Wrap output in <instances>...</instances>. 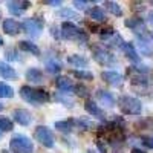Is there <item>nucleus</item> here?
Returning <instances> with one entry per match:
<instances>
[{"label": "nucleus", "mask_w": 153, "mask_h": 153, "mask_svg": "<svg viewBox=\"0 0 153 153\" xmlns=\"http://www.w3.org/2000/svg\"><path fill=\"white\" fill-rule=\"evenodd\" d=\"M20 97L29 104L34 106H40V104H46L49 103V94L45 91V89L40 87H32V86H22L20 87Z\"/></svg>", "instance_id": "obj_1"}, {"label": "nucleus", "mask_w": 153, "mask_h": 153, "mask_svg": "<svg viewBox=\"0 0 153 153\" xmlns=\"http://www.w3.org/2000/svg\"><path fill=\"white\" fill-rule=\"evenodd\" d=\"M60 29H61V38H65V40L78 42L81 45L87 43V38H89L87 34L81 28L76 26L75 23H72V22H63Z\"/></svg>", "instance_id": "obj_2"}, {"label": "nucleus", "mask_w": 153, "mask_h": 153, "mask_svg": "<svg viewBox=\"0 0 153 153\" xmlns=\"http://www.w3.org/2000/svg\"><path fill=\"white\" fill-rule=\"evenodd\" d=\"M118 107L124 115H133V117H138L143 112V103L135 97L130 95H121L118 98Z\"/></svg>", "instance_id": "obj_3"}, {"label": "nucleus", "mask_w": 153, "mask_h": 153, "mask_svg": "<svg viewBox=\"0 0 153 153\" xmlns=\"http://www.w3.org/2000/svg\"><path fill=\"white\" fill-rule=\"evenodd\" d=\"M9 150L12 153H32L34 152V143L26 135L16 133L9 139Z\"/></svg>", "instance_id": "obj_4"}, {"label": "nucleus", "mask_w": 153, "mask_h": 153, "mask_svg": "<svg viewBox=\"0 0 153 153\" xmlns=\"http://www.w3.org/2000/svg\"><path fill=\"white\" fill-rule=\"evenodd\" d=\"M43 26H45V20L40 17H29L25 19L22 22V29L31 38H38L43 32Z\"/></svg>", "instance_id": "obj_5"}, {"label": "nucleus", "mask_w": 153, "mask_h": 153, "mask_svg": "<svg viewBox=\"0 0 153 153\" xmlns=\"http://www.w3.org/2000/svg\"><path fill=\"white\" fill-rule=\"evenodd\" d=\"M34 138L46 149H54L55 146V136L52 130L46 126H37V129L34 130Z\"/></svg>", "instance_id": "obj_6"}, {"label": "nucleus", "mask_w": 153, "mask_h": 153, "mask_svg": "<svg viewBox=\"0 0 153 153\" xmlns=\"http://www.w3.org/2000/svg\"><path fill=\"white\" fill-rule=\"evenodd\" d=\"M92 57L97 63H100L101 66H115L118 63L117 57L112 55L109 51H106L104 48H100V46L92 48Z\"/></svg>", "instance_id": "obj_7"}, {"label": "nucleus", "mask_w": 153, "mask_h": 153, "mask_svg": "<svg viewBox=\"0 0 153 153\" xmlns=\"http://www.w3.org/2000/svg\"><path fill=\"white\" fill-rule=\"evenodd\" d=\"M136 45H138V49L139 52L146 57H152L153 55V40L149 35V31L143 35H138V40H136Z\"/></svg>", "instance_id": "obj_8"}, {"label": "nucleus", "mask_w": 153, "mask_h": 153, "mask_svg": "<svg viewBox=\"0 0 153 153\" xmlns=\"http://www.w3.org/2000/svg\"><path fill=\"white\" fill-rule=\"evenodd\" d=\"M124 26L129 28L130 31H133L136 35H143L147 32L146 28V22L141 17H132V19H126L124 20Z\"/></svg>", "instance_id": "obj_9"}, {"label": "nucleus", "mask_w": 153, "mask_h": 153, "mask_svg": "<svg viewBox=\"0 0 153 153\" xmlns=\"http://www.w3.org/2000/svg\"><path fill=\"white\" fill-rule=\"evenodd\" d=\"M29 6L31 2H26V0H9V2H6V8L11 16H22Z\"/></svg>", "instance_id": "obj_10"}, {"label": "nucleus", "mask_w": 153, "mask_h": 153, "mask_svg": "<svg viewBox=\"0 0 153 153\" xmlns=\"http://www.w3.org/2000/svg\"><path fill=\"white\" fill-rule=\"evenodd\" d=\"M101 78H103L107 84L113 86V87H120L124 83L123 75L117 71H103L101 72Z\"/></svg>", "instance_id": "obj_11"}, {"label": "nucleus", "mask_w": 153, "mask_h": 153, "mask_svg": "<svg viewBox=\"0 0 153 153\" xmlns=\"http://www.w3.org/2000/svg\"><path fill=\"white\" fill-rule=\"evenodd\" d=\"M12 118H14V121L17 123V124H20V126H23V127H28V126H31V123H32V115H31V112H28L26 109H16L14 112H12Z\"/></svg>", "instance_id": "obj_12"}, {"label": "nucleus", "mask_w": 153, "mask_h": 153, "mask_svg": "<svg viewBox=\"0 0 153 153\" xmlns=\"http://www.w3.org/2000/svg\"><path fill=\"white\" fill-rule=\"evenodd\" d=\"M95 97H97V100L100 101V103L104 104L106 107H113L115 104H117V100H115L113 94L109 92V91H104V89H97Z\"/></svg>", "instance_id": "obj_13"}, {"label": "nucleus", "mask_w": 153, "mask_h": 153, "mask_svg": "<svg viewBox=\"0 0 153 153\" xmlns=\"http://www.w3.org/2000/svg\"><path fill=\"white\" fill-rule=\"evenodd\" d=\"M123 52L126 54V57L129 58V61H132L133 65H139L141 63V57H139V52L136 51L135 45L132 42H126L124 48H123Z\"/></svg>", "instance_id": "obj_14"}, {"label": "nucleus", "mask_w": 153, "mask_h": 153, "mask_svg": "<svg viewBox=\"0 0 153 153\" xmlns=\"http://www.w3.org/2000/svg\"><path fill=\"white\" fill-rule=\"evenodd\" d=\"M55 84H57V89L60 92H65V94H69V95L74 94L75 89H76V84H74V81L69 80L68 76H58Z\"/></svg>", "instance_id": "obj_15"}, {"label": "nucleus", "mask_w": 153, "mask_h": 153, "mask_svg": "<svg viewBox=\"0 0 153 153\" xmlns=\"http://www.w3.org/2000/svg\"><path fill=\"white\" fill-rule=\"evenodd\" d=\"M3 32L8 35H17L22 29V23H19L16 19H5L2 23Z\"/></svg>", "instance_id": "obj_16"}, {"label": "nucleus", "mask_w": 153, "mask_h": 153, "mask_svg": "<svg viewBox=\"0 0 153 153\" xmlns=\"http://www.w3.org/2000/svg\"><path fill=\"white\" fill-rule=\"evenodd\" d=\"M84 110L91 115V117H97L100 120H104V110L101 109L95 101H92V100H87L84 103Z\"/></svg>", "instance_id": "obj_17"}, {"label": "nucleus", "mask_w": 153, "mask_h": 153, "mask_svg": "<svg viewBox=\"0 0 153 153\" xmlns=\"http://www.w3.org/2000/svg\"><path fill=\"white\" fill-rule=\"evenodd\" d=\"M0 76H2L3 80H16L17 78V72L9 63L0 60Z\"/></svg>", "instance_id": "obj_18"}, {"label": "nucleus", "mask_w": 153, "mask_h": 153, "mask_svg": "<svg viewBox=\"0 0 153 153\" xmlns=\"http://www.w3.org/2000/svg\"><path fill=\"white\" fill-rule=\"evenodd\" d=\"M45 68L49 74H60L61 63L55 58V55H46L45 57Z\"/></svg>", "instance_id": "obj_19"}, {"label": "nucleus", "mask_w": 153, "mask_h": 153, "mask_svg": "<svg viewBox=\"0 0 153 153\" xmlns=\"http://www.w3.org/2000/svg\"><path fill=\"white\" fill-rule=\"evenodd\" d=\"M68 63L74 68H78L80 71H84V68L89 66V58H86L84 55H80V54H74V55L68 57Z\"/></svg>", "instance_id": "obj_20"}, {"label": "nucleus", "mask_w": 153, "mask_h": 153, "mask_svg": "<svg viewBox=\"0 0 153 153\" xmlns=\"http://www.w3.org/2000/svg\"><path fill=\"white\" fill-rule=\"evenodd\" d=\"M86 14L89 19H92L95 22H106V12L101 6H92L86 11Z\"/></svg>", "instance_id": "obj_21"}, {"label": "nucleus", "mask_w": 153, "mask_h": 153, "mask_svg": "<svg viewBox=\"0 0 153 153\" xmlns=\"http://www.w3.org/2000/svg\"><path fill=\"white\" fill-rule=\"evenodd\" d=\"M19 48L23 51V52H28V54H31V55H34V57L40 55V48H38L35 43L29 42V40H22V42H19Z\"/></svg>", "instance_id": "obj_22"}, {"label": "nucleus", "mask_w": 153, "mask_h": 153, "mask_svg": "<svg viewBox=\"0 0 153 153\" xmlns=\"http://www.w3.org/2000/svg\"><path fill=\"white\" fill-rule=\"evenodd\" d=\"M25 76H26V80L29 83H40V81H43V72L38 68H29L26 71V74H25Z\"/></svg>", "instance_id": "obj_23"}, {"label": "nucleus", "mask_w": 153, "mask_h": 153, "mask_svg": "<svg viewBox=\"0 0 153 153\" xmlns=\"http://www.w3.org/2000/svg\"><path fill=\"white\" fill-rule=\"evenodd\" d=\"M74 120H63V121H55L54 123V129L61 132V133H71L74 129Z\"/></svg>", "instance_id": "obj_24"}, {"label": "nucleus", "mask_w": 153, "mask_h": 153, "mask_svg": "<svg viewBox=\"0 0 153 153\" xmlns=\"http://www.w3.org/2000/svg\"><path fill=\"white\" fill-rule=\"evenodd\" d=\"M54 100L58 101L60 104L66 106V107H72L74 106V100L71 98L69 94H65V92H55L54 94Z\"/></svg>", "instance_id": "obj_25"}, {"label": "nucleus", "mask_w": 153, "mask_h": 153, "mask_svg": "<svg viewBox=\"0 0 153 153\" xmlns=\"http://www.w3.org/2000/svg\"><path fill=\"white\" fill-rule=\"evenodd\" d=\"M104 6H106V9L110 12V14H113L115 17H121L123 16V9H121L120 3L112 2V0H107V2H104Z\"/></svg>", "instance_id": "obj_26"}, {"label": "nucleus", "mask_w": 153, "mask_h": 153, "mask_svg": "<svg viewBox=\"0 0 153 153\" xmlns=\"http://www.w3.org/2000/svg\"><path fill=\"white\" fill-rule=\"evenodd\" d=\"M74 124L80 127L81 130H92V127H95V123L89 118H76L74 120Z\"/></svg>", "instance_id": "obj_27"}, {"label": "nucleus", "mask_w": 153, "mask_h": 153, "mask_svg": "<svg viewBox=\"0 0 153 153\" xmlns=\"http://www.w3.org/2000/svg\"><path fill=\"white\" fill-rule=\"evenodd\" d=\"M72 75L75 76L76 80H83V81H92L94 80V74L89 72V71H80V69H74Z\"/></svg>", "instance_id": "obj_28"}, {"label": "nucleus", "mask_w": 153, "mask_h": 153, "mask_svg": "<svg viewBox=\"0 0 153 153\" xmlns=\"http://www.w3.org/2000/svg\"><path fill=\"white\" fill-rule=\"evenodd\" d=\"M57 16L60 19H68V20H74V19H78V12L71 9V8H61L58 12H57Z\"/></svg>", "instance_id": "obj_29"}, {"label": "nucleus", "mask_w": 153, "mask_h": 153, "mask_svg": "<svg viewBox=\"0 0 153 153\" xmlns=\"http://www.w3.org/2000/svg\"><path fill=\"white\" fill-rule=\"evenodd\" d=\"M14 97V89L9 84L0 81V98H12Z\"/></svg>", "instance_id": "obj_30"}, {"label": "nucleus", "mask_w": 153, "mask_h": 153, "mask_svg": "<svg viewBox=\"0 0 153 153\" xmlns=\"http://www.w3.org/2000/svg\"><path fill=\"white\" fill-rule=\"evenodd\" d=\"M12 129H14V124H12V121L6 117H0V132L5 133V132H11Z\"/></svg>", "instance_id": "obj_31"}, {"label": "nucleus", "mask_w": 153, "mask_h": 153, "mask_svg": "<svg viewBox=\"0 0 153 153\" xmlns=\"http://www.w3.org/2000/svg\"><path fill=\"white\" fill-rule=\"evenodd\" d=\"M5 57L8 61H19L20 57H19V52H17V49L16 48H8L5 51Z\"/></svg>", "instance_id": "obj_32"}, {"label": "nucleus", "mask_w": 153, "mask_h": 153, "mask_svg": "<svg viewBox=\"0 0 153 153\" xmlns=\"http://www.w3.org/2000/svg\"><path fill=\"white\" fill-rule=\"evenodd\" d=\"M51 35H52L54 38H57V40H60L61 38V31L58 29V26H55V25H51Z\"/></svg>", "instance_id": "obj_33"}, {"label": "nucleus", "mask_w": 153, "mask_h": 153, "mask_svg": "<svg viewBox=\"0 0 153 153\" xmlns=\"http://www.w3.org/2000/svg\"><path fill=\"white\" fill-rule=\"evenodd\" d=\"M87 3H91V2H86V0H74V2H72V5L76 8V9H86V5Z\"/></svg>", "instance_id": "obj_34"}, {"label": "nucleus", "mask_w": 153, "mask_h": 153, "mask_svg": "<svg viewBox=\"0 0 153 153\" xmlns=\"http://www.w3.org/2000/svg\"><path fill=\"white\" fill-rule=\"evenodd\" d=\"M141 141H143L144 147H147V149H153V136H143V138H141Z\"/></svg>", "instance_id": "obj_35"}, {"label": "nucleus", "mask_w": 153, "mask_h": 153, "mask_svg": "<svg viewBox=\"0 0 153 153\" xmlns=\"http://www.w3.org/2000/svg\"><path fill=\"white\" fill-rule=\"evenodd\" d=\"M75 94H78L80 97H87V89H86V87H83V86H76Z\"/></svg>", "instance_id": "obj_36"}, {"label": "nucleus", "mask_w": 153, "mask_h": 153, "mask_svg": "<svg viewBox=\"0 0 153 153\" xmlns=\"http://www.w3.org/2000/svg\"><path fill=\"white\" fill-rule=\"evenodd\" d=\"M45 5H49V6H61V0H45L43 2Z\"/></svg>", "instance_id": "obj_37"}, {"label": "nucleus", "mask_w": 153, "mask_h": 153, "mask_svg": "<svg viewBox=\"0 0 153 153\" xmlns=\"http://www.w3.org/2000/svg\"><path fill=\"white\" fill-rule=\"evenodd\" d=\"M97 147H98L100 153H106V146L101 143V141H97Z\"/></svg>", "instance_id": "obj_38"}, {"label": "nucleus", "mask_w": 153, "mask_h": 153, "mask_svg": "<svg viewBox=\"0 0 153 153\" xmlns=\"http://www.w3.org/2000/svg\"><path fill=\"white\" fill-rule=\"evenodd\" d=\"M132 153H146V150H143L141 147H133L132 149Z\"/></svg>", "instance_id": "obj_39"}, {"label": "nucleus", "mask_w": 153, "mask_h": 153, "mask_svg": "<svg viewBox=\"0 0 153 153\" xmlns=\"http://www.w3.org/2000/svg\"><path fill=\"white\" fill-rule=\"evenodd\" d=\"M147 22H149L150 25H153V11H150L149 14H147Z\"/></svg>", "instance_id": "obj_40"}, {"label": "nucleus", "mask_w": 153, "mask_h": 153, "mask_svg": "<svg viewBox=\"0 0 153 153\" xmlns=\"http://www.w3.org/2000/svg\"><path fill=\"white\" fill-rule=\"evenodd\" d=\"M87 153H98V152H97V150H92V149H89V150H87Z\"/></svg>", "instance_id": "obj_41"}, {"label": "nucleus", "mask_w": 153, "mask_h": 153, "mask_svg": "<svg viewBox=\"0 0 153 153\" xmlns=\"http://www.w3.org/2000/svg\"><path fill=\"white\" fill-rule=\"evenodd\" d=\"M2 45H3V38H2V37H0V46H2Z\"/></svg>", "instance_id": "obj_42"}, {"label": "nucleus", "mask_w": 153, "mask_h": 153, "mask_svg": "<svg viewBox=\"0 0 153 153\" xmlns=\"http://www.w3.org/2000/svg\"><path fill=\"white\" fill-rule=\"evenodd\" d=\"M2 109H3V104H2V103H0V110H2Z\"/></svg>", "instance_id": "obj_43"}, {"label": "nucleus", "mask_w": 153, "mask_h": 153, "mask_svg": "<svg viewBox=\"0 0 153 153\" xmlns=\"http://www.w3.org/2000/svg\"><path fill=\"white\" fill-rule=\"evenodd\" d=\"M0 138H2V132H0Z\"/></svg>", "instance_id": "obj_44"}, {"label": "nucleus", "mask_w": 153, "mask_h": 153, "mask_svg": "<svg viewBox=\"0 0 153 153\" xmlns=\"http://www.w3.org/2000/svg\"><path fill=\"white\" fill-rule=\"evenodd\" d=\"M152 5H153V2H152Z\"/></svg>", "instance_id": "obj_45"}]
</instances>
